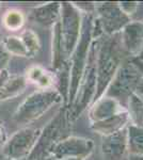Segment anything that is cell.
<instances>
[{
    "instance_id": "6da1fadb",
    "label": "cell",
    "mask_w": 143,
    "mask_h": 160,
    "mask_svg": "<svg viewBox=\"0 0 143 160\" xmlns=\"http://www.w3.org/2000/svg\"><path fill=\"white\" fill-rule=\"evenodd\" d=\"M121 60V50L116 38L107 40L101 46L98 60L96 61V78H97V94L101 95L107 84L115 73V68Z\"/></svg>"
},
{
    "instance_id": "7a4b0ae2",
    "label": "cell",
    "mask_w": 143,
    "mask_h": 160,
    "mask_svg": "<svg viewBox=\"0 0 143 160\" xmlns=\"http://www.w3.org/2000/svg\"><path fill=\"white\" fill-rule=\"evenodd\" d=\"M60 99L59 94L56 91H41L30 95L19 106L14 114V121L19 125H25L36 120L45 112L51 105Z\"/></svg>"
},
{
    "instance_id": "3957f363",
    "label": "cell",
    "mask_w": 143,
    "mask_h": 160,
    "mask_svg": "<svg viewBox=\"0 0 143 160\" xmlns=\"http://www.w3.org/2000/svg\"><path fill=\"white\" fill-rule=\"evenodd\" d=\"M38 137L40 131L32 128H26L18 131L4 145V156L11 160L25 158L33 151Z\"/></svg>"
},
{
    "instance_id": "277c9868",
    "label": "cell",
    "mask_w": 143,
    "mask_h": 160,
    "mask_svg": "<svg viewBox=\"0 0 143 160\" xmlns=\"http://www.w3.org/2000/svg\"><path fill=\"white\" fill-rule=\"evenodd\" d=\"M65 127V113L62 111L58 114L54 120L44 129L42 133H40V138L36 141V144L31 152L30 159L38 160L43 159V156L47 153H50L53 148L58 143V139L62 136V131Z\"/></svg>"
},
{
    "instance_id": "5b68a950",
    "label": "cell",
    "mask_w": 143,
    "mask_h": 160,
    "mask_svg": "<svg viewBox=\"0 0 143 160\" xmlns=\"http://www.w3.org/2000/svg\"><path fill=\"white\" fill-rule=\"evenodd\" d=\"M79 25L80 19L77 12L67 3L62 7V22L60 38L61 45L63 46L64 51L69 55L74 50L79 37Z\"/></svg>"
},
{
    "instance_id": "8992f818",
    "label": "cell",
    "mask_w": 143,
    "mask_h": 160,
    "mask_svg": "<svg viewBox=\"0 0 143 160\" xmlns=\"http://www.w3.org/2000/svg\"><path fill=\"white\" fill-rule=\"evenodd\" d=\"M93 143L91 140L80 138H69L58 142L50 151L51 157L56 159L84 158L92 151Z\"/></svg>"
},
{
    "instance_id": "52a82bcc",
    "label": "cell",
    "mask_w": 143,
    "mask_h": 160,
    "mask_svg": "<svg viewBox=\"0 0 143 160\" xmlns=\"http://www.w3.org/2000/svg\"><path fill=\"white\" fill-rule=\"evenodd\" d=\"M140 80L139 71L134 65L126 64L119 71L113 80L109 94L116 97H127L137 88Z\"/></svg>"
},
{
    "instance_id": "ba28073f",
    "label": "cell",
    "mask_w": 143,
    "mask_h": 160,
    "mask_svg": "<svg viewBox=\"0 0 143 160\" xmlns=\"http://www.w3.org/2000/svg\"><path fill=\"white\" fill-rule=\"evenodd\" d=\"M127 148V135L125 131H118L109 135L103 141L104 160H123Z\"/></svg>"
},
{
    "instance_id": "9c48e42d",
    "label": "cell",
    "mask_w": 143,
    "mask_h": 160,
    "mask_svg": "<svg viewBox=\"0 0 143 160\" xmlns=\"http://www.w3.org/2000/svg\"><path fill=\"white\" fill-rule=\"evenodd\" d=\"M88 38L87 33L84 34V38H81L80 41V46H78L77 53L74 58V65H73V76H72V83H71V99L75 96L77 91V88L79 86V80L81 73L84 71V65L85 62V56H87V50H88Z\"/></svg>"
},
{
    "instance_id": "30bf717a",
    "label": "cell",
    "mask_w": 143,
    "mask_h": 160,
    "mask_svg": "<svg viewBox=\"0 0 143 160\" xmlns=\"http://www.w3.org/2000/svg\"><path fill=\"white\" fill-rule=\"evenodd\" d=\"M101 15V22L104 28L109 32H114L116 29L121 28L125 22H127V16L122 11H120L114 6H103L100 9Z\"/></svg>"
},
{
    "instance_id": "8fae6325",
    "label": "cell",
    "mask_w": 143,
    "mask_h": 160,
    "mask_svg": "<svg viewBox=\"0 0 143 160\" xmlns=\"http://www.w3.org/2000/svg\"><path fill=\"white\" fill-rule=\"evenodd\" d=\"M120 105L118 104L116 100H114L110 97L104 98L103 100L97 102L93 107L92 111H91V118L96 122L106 120L108 118H111L113 115L118 114V113L122 112L120 109Z\"/></svg>"
},
{
    "instance_id": "7c38bea8",
    "label": "cell",
    "mask_w": 143,
    "mask_h": 160,
    "mask_svg": "<svg viewBox=\"0 0 143 160\" xmlns=\"http://www.w3.org/2000/svg\"><path fill=\"white\" fill-rule=\"evenodd\" d=\"M127 121H128V113L120 112L111 118H108L106 120L94 123L93 128L95 130L104 133V135L109 136L120 131V129L125 125Z\"/></svg>"
},
{
    "instance_id": "4fadbf2b",
    "label": "cell",
    "mask_w": 143,
    "mask_h": 160,
    "mask_svg": "<svg viewBox=\"0 0 143 160\" xmlns=\"http://www.w3.org/2000/svg\"><path fill=\"white\" fill-rule=\"evenodd\" d=\"M123 41L129 51L137 50L143 41V25L131 24L127 26L123 34Z\"/></svg>"
},
{
    "instance_id": "5bb4252c",
    "label": "cell",
    "mask_w": 143,
    "mask_h": 160,
    "mask_svg": "<svg viewBox=\"0 0 143 160\" xmlns=\"http://www.w3.org/2000/svg\"><path fill=\"white\" fill-rule=\"evenodd\" d=\"M26 88V79L23 77H15L8 80L6 83L0 86V100L16 96L24 91Z\"/></svg>"
},
{
    "instance_id": "9a60e30c",
    "label": "cell",
    "mask_w": 143,
    "mask_h": 160,
    "mask_svg": "<svg viewBox=\"0 0 143 160\" xmlns=\"http://www.w3.org/2000/svg\"><path fill=\"white\" fill-rule=\"evenodd\" d=\"M127 145L132 154L143 156V127H138L135 125L129 127Z\"/></svg>"
},
{
    "instance_id": "2e32d148",
    "label": "cell",
    "mask_w": 143,
    "mask_h": 160,
    "mask_svg": "<svg viewBox=\"0 0 143 160\" xmlns=\"http://www.w3.org/2000/svg\"><path fill=\"white\" fill-rule=\"evenodd\" d=\"M59 4L54 3L49 6L42 7L40 9L35 10L33 13L34 19L42 25H50L54 22L59 15Z\"/></svg>"
},
{
    "instance_id": "e0dca14e",
    "label": "cell",
    "mask_w": 143,
    "mask_h": 160,
    "mask_svg": "<svg viewBox=\"0 0 143 160\" xmlns=\"http://www.w3.org/2000/svg\"><path fill=\"white\" fill-rule=\"evenodd\" d=\"M27 80L38 84L40 88H49L53 84V77L40 66H33L27 72Z\"/></svg>"
},
{
    "instance_id": "ac0fdd59",
    "label": "cell",
    "mask_w": 143,
    "mask_h": 160,
    "mask_svg": "<svg viewBox=\"0 0 143 160\" xmlns=\"http://www.w3.org/2000/svg\"><path fill=\"white\" fill-rule=\"evenodd\" d=\"M129 113L135 126L143 127V100L137 94L129 96Z\"/></svg>"
},
{
    "instance_id": "d6986e66",
    "label": "cell",
    "mask_w": 143,
    "mask_h": 160,
    "mask_svg": "<svg viewBox=\"0 0 143 160\" xmlns=\"http://www.w3.org/2000/svg\"><path fill=\"white\" fill-rule=\"evenodd\" d=\"M4 49L13 55L20 57H30L22 38L18 37H9L3 42Z\"/></svg>"
},
{
    "instance_id": "ffe728a7",
    "label": "cell",
    "mask_w": 143,
    "mask_h": 160,
    "mask_svg": "<svg viewBox=\"0 0 143 160\" xmlns=\"http://www.w3.org/2000/svg\"><path fill=\"white\" fill-rule=\"evenodd\" d=\"M24 15L17 10H12L6 13L3 16V25L7 29L11 31H16L24 25Z\"/></svg>"
},
{
    "instance_id": "44dd1931",
    "label": "cell",
    "mask_w": 143,
    "mask_h": 160,
    "mask_svg": "<svg viewBox=\"0 0 143 160\" xmlns=\"http://www.w3.org/2000/svg\"><path fill=\"white\" fill-rule=\"evenodd\" d=\"M20 38H22V41L24 42L26 48H27L28 52H29V56H33L36 51L38 50V48H40L38 38V35H36L33 31H31V30L25 31Z\"/></svg>"
},
{
    "instance_id": "7402d4cb",
    "label": "cell",
    "mask_w": 143,
    "mask_h": 160,
    "mask_svg": "<svg viewBox=\"0 0 143 160\" xmlns=\"http://www.w3.org/2000/svg\"><path fill=\"white\" fill-rule=\"evenodd\" d=\"M8 61H9V53L3 47L0 46V69L4 68Z\"/></svg>"
},
{
    "instance_id": "603a6c76",
    "label": "cell",
    "mask_w": 143,
    "mask_h": 160,
    "mask_svg": "<svg viewBox=\"0 0 143 160\" xmlns=\"http://www.w3.org/2000/svg\"><path fill=\"white\" fill-rule=\"evenodd\" d=\"M136 92L138 96L143 100V79L139 80V83H138V86L136 88Z\"/></svg>"
},
{
    "instance_id": "cb8c5ba5",
    "label": "cell",
    "mask_w": 143,
    "mask_h": 160,
    "mask_svg": "<svg viewBox=\"0 0 143 160\" xmlns=\"http://www.w3.org/2000/svg\"><path fill=\"white\" fill-rule=\"evenodd\" d=\"M6 142V131H4L3 127L0 125V144H3Z\"/></svg>"
},
{
    "instance_id": "d4e9b609",
    "label": "cell",
    "mask_w": 143,
    "mask_h": 160,
    "mask_svg": "<svg viewBox=\"0 0 143 160\" xmlns=\"http://www.w3.org/2000/svg\"><path fill=\"white\" fill-rule=\"evenodd\" d=\"M134 64H135V66H136V68H138V71H140V72H142V73H143V61L137 59V60L134 61Z\"/></svg>"
},
{
    "instance_id": "484cf974",
    "label": "cell",
    "mask_w": 143,
    "mask_h": 160,
    "mask_svg": "<svg viewBox=\"0 0 143 160\" xmlns=\"http://www.w3.org/2000/svg\"><path fill=\"white\" fill-rule=\"evenodd\" d=\"M129 160H143V156H132Z\"/></svg>"
},
{
    "instance_id": "4316f807",
    "label": "cell",
    "mask_w": 143,
    "mask_h": 160,
    "mask_svg": "<svg viewBox=\"0 0 143 160\" xmlns=\"http://www.w3.org/2000/svg\"><path fill=\"white\" fill-rule=\"evenodd\" d=\"M61 160H84V158H64Z\"/></svg>"
},
{
    "instance_id": "83f0119b",
    "label": "cell",
    "mask_w": 143,
    "mask_h": 160,
    "mask_svg": "<svg viewBox=\"0 0 143 160\" xmlns=\"http://www.w3.org/2000/svg\"><path fill=\"white\" fill-rule=\"evenodd\" d=\"M41 160H58V159L54 158V157H49V158H43V159H41Z\"/></svg>"
}]
</instances>
